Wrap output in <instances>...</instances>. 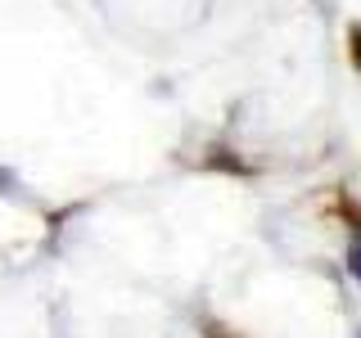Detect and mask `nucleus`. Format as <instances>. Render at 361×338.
I'll use <instances>...</instances> for the list:
<instances>
[{
  "instance_id": "obj_1",
  "label": "nucleus",
  "mask_w": 361,
  "mask_h": 338,
  "mask_svg": "<svg viewBox=\"0 0 361 338\" xmlns=\"http://www.w3.org/2000/svg\"><path fill=\"white\" fill-rule=\"evenodd\" d=\"M348 266H353V275H357V280H361V244H357V248H353V262H348Z\"/></svg>"
},
{
  "instance_id": "obj_2",
  "label": "nucleus",
  "mask_w": 361,
  "mask_h": 338,
  "mask_svg": "<svg viewBox=\"0 0 361 338\" xmlns=\"http://www.w3.org/2000/svg\"><path fill=\"white\" fill-rule=\"evenodd\" d=\"M353 50H357V59H361V32H353Z\"/></svg>"
}]
</instances>
